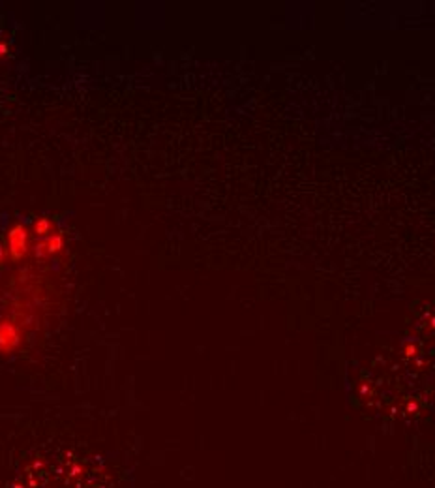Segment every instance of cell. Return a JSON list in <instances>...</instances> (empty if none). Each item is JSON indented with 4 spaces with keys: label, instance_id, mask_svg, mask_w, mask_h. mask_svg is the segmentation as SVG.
<instances>
[{
    "label": "cell",
    "instance_id": "6da1fadb",
    "mask_svg": "<svg viewBox=\"0 0 435 488\" xmlns=\"http://www.w3.org/2000/svg\"><path fill=\"white\" fill-rule=\"evenodd\" d=\"M15 488H103L102 471L75 456H53L32 462Z\"/></svg>",
    "mask_w": 435,
    "mask_h": 488
},
{
    "label": "cell",
    "instance_id": "8992f818",
    "mask_svg": "<svg viewBox=\"0 0 435 488\" xmlns=\"http://www.w3.org/2000/svg\"><path fill=\"white\" fill-rule=\"evenodd\" d=\"M6 256H8V250H6L4 244H0V267H2L4 261H6Z\"/></svg>",
    "mask_w": 435,
    "mask_h": 488
},
{
    "label": "cell",
    "instance_id": "277c9868",
    "mask_svg": "<svg viewBox=\"0 0 435 488\" xmlns=\"http://www.w3.org/2000/svg\"><path fill=\"white\" fill-rule=\"evenodd\" d=\"M51 229H53V222L47 218V216H40V218H36L34 225H32V233H34L36 237H40V239L49 237V235H51Z\"/></svg>",
    "mask_w": 435,
    "mask_h": 488
},
{
    "label": "cell",
    "instance_id": "7a4b0ae2",
    "mask_svg": "<svg viewBox=\"0 0 435 488\" xmlns=\"http://www.w3.org/2000/svg\"><path fill=\"white\" fill-rule=\"evenodd\" d=\"M28 244H30V239H28V231L23 223H15L11 229L6 235V250H8V256L11 259L19 261L21 257L26 254L28 250Z\"/></svg>",
    "mask_w": 435,
    "mask_h": 488
},
{
    "label": "cell",
    "instance_id": "5b68a950",
    "mask_svg": "<svg viewBox=\"0 0 435 488\" xmlns=\"http://www.w3.org/2000/svg\"><path fill=\"white\" fill-rule=\"evenodd\" d=\"M15 340V333L9 325H0V346H11V342Z\"/></svg>",
    "mask_w": 435,
    "mask_h": 488
},
{
    "label": "cell",
    "instance_id": "52a82bcc",
    "mask_svg": "<svg viewBox=\"0 0 435 488\" xmlns=\"http://www.w3.org/2000/svg\"><path fill=\"white\" fill-rule=\"evenodd\" d=\"M8 51H9L8 43H6V42H0V59H2V57H6V55H8Z\"/></svg>",
    "mask_w": 435,
    "mask_h": 488
},
{
    "label": "cell",
    "instance_id": "3957f363",
    "mask_svg": "<svg viewBox=\"0 0 435 488\" xmlns=\"http://www.w3.org/2000/svg\"><path fill=\"white\" fill-rule=\"evenodd\" d=\"M36 252L38 256H51V254H57L60 250L64 248V235L62 233H51L49 237H45L42 242H38L36 246Z\"/></svg>",
    "mask_w": 435,
    "mask_h": 488
}]
</instances>
